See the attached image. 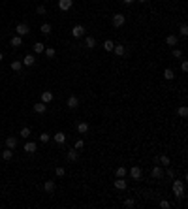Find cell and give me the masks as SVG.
Returning a JSON list of instances; mask_svg holds the SVG:
<instances>
[{
	"label": "cell",
	"mask_w": 188,
	"mask_h": 209,
	"mask_svg": "<svg viewBox=\"0 0 188 209\" xmlns=\"http://www.w3.org/2000/svg\"><path fill=\"white\" fill-rule=\"evenodd\" d=\"M160 205H162L164 209H168V207H171V205H169V201H166V200H162V201H160Z\"/></svg>",
	"instance_id": "38"
},
{
	"label": "cell",
	"mask_w": 188,
	"mask_h": 209,
	"mask_svg": "<svg viewBox=\"0 0 188 209\" xmlns=\"http://www.w3.org/2000/svg\"><path fill=\"white\" fill-rule=\"evenodd\" d=\"M115 189H119V190H124V189H126V181H124L122 177H119V179L115 181Z\"/></svg>",
	"instance_id": "13"
},
{
	"label": "cell",
	"mask_w": 188,
	"mask_h": 209,
	"mask_svg": "<svg viewBox=\"0 0 188 209\" xmlns=\"http://www.w3.org/2000/svg\"><path fill=\"white\" fill-rule=\"evenodd\" d=\"M40 139H41V143H47V141L51 139V136H49V134H45V132H43V134H40Z\"/></svg>",
	"instance_id": "33"
},
{
	"label": "cell",
	"mask_w": 188,
	"mask_h": 209,
	"mask_svg": "<svg viewBox=\"0 0 188 209\" xmlns=\"http://www.w3.org/2000/svg\"><path fill=\"white\" fill-rule=\"evenodd\" d=\"M151 175H152V179H160L162 177V168H160V166H154L152 171H151Z\"/></svg>",
	"instance_id": "12"
},
{
	"label": "cell",
	"mask_w": 188,
	"mask_h": 209,
	"mask_svg": "<svg viewBox=\"0 0 188 209\" xmlns=\"http://www.w3.org/2000/svg\"><path fill=\"white\" fill-rule=\"evenodd\" d=\"M66 104H68V108H70V109H75V108L79 106V98H77V96H73V94H72V96L68 98V102H66Z\"/></svg>",
	"instance_id": "6"
},
{
	"label": "cell",
	"mask_w": 188,
	"mask_h": 209,
	"mask_svg": "<svg viewBox=\"0 0 188 209\" xmlns=\"http://www.w3.org/2000/svg\"><path fill=\"white\" fill-rule=\"evenodd\" d=\"M83 145H85L83 139H79V141H75V149H83Z\"/></svg>",
	"instance_id": "39"
},
{
	"label": "cell",
	"mask_w": 188,
	"mask_h": 209,
	"mask_svg": "<svg viewBox=\"0 0 188 209\" xmlns=\"http://www.w3.org/2000/svg\"><path fill=\"white\" fill-rule=\"evenodd\" d=\"M137 2H141V4H143V2H147V0H137Z\"/></svg>",
	"instance_id": "45"
},
{
	"label": "cell",
	"mask_w": 188,
	"mask_h": 209,
	"mask_svg": "<svg viewBox=\"0 0 188 209\" xmlns=\"http://www.w3.org/2000/svg\"><path fill=\"white\" fill-rule=\"evenodd\" d=\"M0 155H2L4 160H11V156H13V149H6V151L0 153Z\"/></svg>",
	"instance_id": "20"
},
{
	"label": "cell",
	"mask_w": 188,
	"mask_h": 209,
	"mask_svg": "<svg viewBox=\"0 0 188 209\" xmlns=\"http://www.w3.org/2000/svg\"><path fill=\"white\" fill-rule=\"evenodd\" d=\"M2 59H4V55H2V53H0V60H2Z\"/></svg>",
	"instance_id": "46"
},
{
	"label": "cell",
	"mask_w": 188,
	"mask_h": 209,
	"mask_svg": "<svg viewBox=\"0 0 188 209\" xmlns=\"http://www.w3.org/2000/svg\"><path fill=\"white\" fill-rule=\"evenodd\" d=\"M41 32H43V34H49L51 32V25L49 23H43V25H41V29H40Z\"/></svg>",
	"instance_id": "30"
},
{
	"label": "cell",
	"mask_w": 188,
	"mask_h": 209,
	"mask_svg": "<svg viewBox=\"0 0 188 209\" xmlns=\"http://www.w3.org/2000/svg\"><path fill=\"white\" fill-rule=\"evenodd\" d=\"M124 21H126V17H124L122 13H115L113 19H111V23H113L115 29H119V26H122V25H124Z\"/></svg>",
	"instance_id": "2"
},
{
	"label": "cell",
	"mask_w": 188,
	"mask_h": 209,
	"mask_svg": "<svg viewBox=\"0 0 188 209\" xmlns=\"http://www.w3.org/2000/svg\"><path fill=\"white\" fill-rule=\"evenodd\" d=\"M36 149H38V145L34 143V141L25 143V151H26V153H30V155H32V153H36Z\"/></svg>",
	"instance_id": "9"
},
{
	"label": "cell",
	"mask_w": 188,
	"mask_h": 209,
	"mask_svg": "<svg viewBox=\"0 0 188 209\" xmlns=\"http://www.w3.org/2000/svg\"><path fill=\"white\" fill-rule=\"evenodd\" d=\"M173 57H175V59H181V57H183V51H181V49H173Z\"/></svg>",
	"instance_id": "37"
},
{
	"label": "cell",
	"mask_w": 188,
	"mask_h": 209,
	"mask_svg": "<svg viewBox=\"0 0 188 209\" xmlns=\"http://www.w3.org/2000/svg\"><path fill=\"white\" fill-rule=\"evenodd\" d=\"M156 160H158V162H160V164H164V166H169V158H168V156H166V155H162V156H158Z\"/></svg>",
	"instance_id": "27"
},
{
	"label": "cell",
	"mask_w": 188,
	"mask_h": 209,
	"mask_svg": "<svg viewBox=\"0 0 188 209\" xmlns=\"http://www.w3.org/2000/svg\"><path fill=\"white\" fill-rule=\"evenodd\" d=\"M21 44H23V40H21V36H13V38H11V47H19Z\"/></svg>",
	"instance_id": "24"
},
{
	"label": "cell",
	"mask_w": 188,
	"mask_h": 209,
	"mask_svg": "<svg viewBox=\"0 0 188 209\" xmlns=\"http://www.w3.org/2000/svg\"><path fill=\"white\" fill-rule=\"evenodd\" d=\"M15 32H17V36H26V34L30 32V29H28V25H25V23H19L17 26H15Z\"/></svg>",
	"instance_id": "3"
},
{
	"label": "cell",
	"mask_w": 188,
	"mask_h": 209,
	"mask_svg": "<svg viewBox=\"0 0 188 209\" xmlns=\"http://www.w3.org/2000/svg\"><path fill=\"white\" fill-rule=\"evenodd\" d=\"M21 136H23V138H28V136H30V128H28V126L21 128Z\"/></svg>",
	"instance_id": "31"
},
{
	"label": "cell",
	"mask_w": 188,
	"mask_h": 209,
	"mask_svg": "<svg viewBox=\"0 0 188 209\" xmlns=\"http://www.w3.org/2000/svg\"><path fill=\"white\" fill-rule=\"evenodd\" d=\"M43 190L51 194V192L55 190V181H45V185H43Z\"/></svg>",
	"instance_id": "17"
},
{
	"label": "cell",
	"mask_w": 188,
	"mask_h": 209,
	"mask_svg": "<svg viewBox=\"0 0 188 209\" xmlns=\"http://www.w3.org/2000/svg\"><path fill=\"white\" fill-rule=\"evenodd\" d=\"M64 175V168H57V177H62Z\"/></svg>",
	"instance_id": "40"
},
{
	"label": "cell",
	"mask_w": 188,
	"mask_h": 209,
	"mask_svg": "<svg viewBox=\"0 0 188 209\" xmlns=\"http://www.w3.org/2000/svg\"><path fill=\"white\" fill-rule=\"evenodd\" d=\"M179 115H181V117H186V115H188V108H184V106L179 108Z\"/></svg>",
	"instance_id": "35"
},
{
	"label": "cell",
	"mask_w": 188,
	"mask_h": 209,
	"mask_svg": "<svg viewBox=\"0 0 188 209\" xmlns=\"http://www.w3.org/2000/svg\"><path fill=\"white\" fill-rule=\"evenodd\" d=\"M53 138H55V141H57V143H64L66 141V134H64V132H57Z\"/></svg>",
	"instance_id": "14"
},
{
	"label": "cell",
	"mask_w": 188,
	"mask_h": 209,
	"mask_svg": "<svg viewBox=\"0 0 188 209\" xmlns=\"http://www.w3.org/2000/svg\"><path fill=\"white\" fill-rule=\"evenodd\" d=\"M51 100H53V92H51V90H43V92H41V102L49 104Z\"/></svg>",
	"instance_id": "7"
},
{
	"label": "cell",
	"mask_w": 188,
	"mask_h": 209,
	"mask_svg": "<svg viewBox=\"0 0 188 209\" xmlns=\"http://www.w3.org/2000/svg\"><path fill=\"white\" fill-rule=\"evenodd\" d=\"M32 47H34V53H38V55L45 51V45H43V44H41V41H36V44H34Z\"/></svg>",
	"instance_id": "15"
},
{
	"label": "cell",
	"mask_w": 188,
	"mask_h": 209,
	"mask_svg": "<svg viewBox=\"0 0 188 209\" xmlns=\"http://www.w3.org/2000/svg\"><path fill=\"white\" fill-rule=\"evenodd\" d=\"M173 192H175V196L177 198H184V185H183V181H173Z\"/></svg>",
	"instance_id": "1"
},
{
	"label": "cell",
	"mask_w": 188,
	"mask_h": 209,
	"mask_svg": "<svg viewBox=\"0 0 188 209\" xmlns=\"http://www.w3.org/2000/svg\"><path fill=\"white\" fill-rule=\"evenodd\" d=\"M122 2H124V4H132V2H134V0H122Z\"/></svg>",
	"instance_id": "44"
},
{
	"label": "cell",
	"mask_w": 188,
	"mask_h": 209,
	"mask_svg": "<svg viewBox=\"0 0 188 209\" xmlns=\"http://www.w3.org/2000/svg\"><path fill=\"white\" fill-rule=\"evenodd\" d=\"M113 51H115V55H117V57H122V55H124V45L117 44V45L113 47Z\"/></svg>",
	"instance_id": "18"
},
{
	"label": "cell",
	"mask_w": 188,
	"mask_h": 209,
	"mask_svg": "<svg viewBox=\"0 0 188 209\" xmlns=\"http://www.w3.org/2000/svg\"><path fill=\"white\" fill-rule=\"evenodd\" d=\"M130 175H132V179H141L143 171H141V168H139V166H132V170H130Z\"/></svg>",
	"instance_id": "5"
},
{
	"label": "cell",
	"mask_w": 188,
	"mask_h": 209,
	"mask_svg": "<svg viewBox=\"0 0 188 209\" xmlns=\"http://www.w3.org/2000/svg\"><path fill=\"white\" fill-rule=\"evenodd\" d=\"M126 173H128V171H126V168H122V166H121V168H117L115 175H117V177H124V175H126Z\"/></svg>",
	"instance_id": "26"
},
{
	"label": "cell",
	"mask_w": 188,
	"mask_h": 209,
	"mask_svg": "<svg viewBox=\"0 0 188 209\" xmlns=\"http://www.w3.org/2000/svg\"><path fill=\"white\" fill-rule=\"evenodd\" d=\"M179 32H181V36H188V26H186V25H181Z\"/></svg>",
	"instance_id": "32"
},
{
	"label": "cell",
	"mask_w": 188,
	"mask_h": 209,
	"mask_svg": "<svg viewBox=\"0 0 188 209\" xmlns=\"http://www.w3.org/2000/svg\"><path fill=\"white\" fill-rule=\"evenodd\" d=\"M181 68H183V72H188V62L183 60V64H181Z\"/></svg>",
	"instance_id": "41"
},
{
	"label": "cell",
	"mask_w": 188,
	"mask_h": 209,
	"mask_svg": "<svg viewBox=\"0 0 188 209\" xmlns=\"http://www.w3.org/2000/svg\"><path fill=\"white\" fill-rule=\"evenodd\" d=\"M77 132H79V134H87V132H88V124L87 123H79L77 124Z\"/></svg>",
	"instance_id": "19"
},
{
	"label": "cell",
	"mask_w": 188,
	"mask_h": 209,
	"mask_svg": "<svg viewBox=\"0 0 188 209\" xmlns=\"http://www.w3.org/2000/svg\"><path fill=\"white\" fill-rule=\"evenodd\" d=\"M43 53H45V55H47V57H49V59H53V57H55V53H57V51H55L53 47H49V49H45Z\"/></svg>",
	"instance_id": "34"
},
{
	"label": "cell",
	"mask_w": 188,
	"mask_h": 209,
	"mask_svg": "<svg viewBox=\"0 0 188 209\" xmlns=\"http://www.w3.org/2000/svg\"><path fill=\"white\" fill-rule=\"evenodd\" d=\"M38 13H40V15H43V13H45V8H43V6H38V10H36Z\"/></svg>",
	"instance_id": "42"
},
{
	"label": "cell",
	"mask_w": 188,
	"mask_h": 209,
	"mask_svg": "<svg viewBox=\"0 0 188 209\" xmlns=\"http://www.w3.org/2000/svg\"><path fill=\"white\" fill-rule=\"evenodd\" d=\"M21 68H23V62H21V60H13L11 62V70H13V72H19Z\"/></svg>",
	"instance_id": "22"
},
{
	"label": "cell",
	"mask_w": 188,
	"mask_h": 209,
	"mask_svg": "<svg viewBox=\"0 0 188 209\" xmlns=\"http://www.w3.org/2000/svg\"><path fill=\"white\" fill-rule=\"evenodd\" d=\"M164 77L168 79V81H171L173 77H175V74H173V70H171V68H166V70H164Z\"/></svg>",
	"instance_id": "21"
},
{
	"label": "cell",
	"mask_w": 188,
	"mask_h": 209,
	"mask_svg": "<svg viewBox=\"0 0 188 209\" xmlns=\"http://www.w3.org/2000/svg\"><path fill=\"white\" fill-rule=\"evenodd\" d=\"M72 36H73V38L85 36V26H83V25H75L73 29H72Z\"/></svg>",
	"instance_id": "4"
},
{
	"label": "cell",
	"mask_w": 188,
	"mask_h": 209,
	"mask_svg": "<svg viewBox=\"0 0 188 209\" xmlns=\"http://www.w3.org/2000/svg\"><path fill=\"white\" fill-rule=\"evenodd\" d=\"M113 47H115V44H113L111 40H106V41H103V49H106V51H113Z\"/></svg>",
	"instance_id": "25"
},
{
	"label": "cell",
	"mask_w": 188,
	"mask_h": 209,
	"mask_svg": "<svg viewBox=\"0 0 188 209\" xmlns=\"http://www.w3.org/2000/svg\"><path fill=\"white\" fill-rule=\"evenodd\" d=\"M166 44H168V45H177V36H173V34H171V36H168V38H166Z\"/></svg>",
	"instance_id": "23"
},
{
	"label": "cell",
	"mask_w": 188,
	"mask_h": 209,
	"mask_svg": "<svg viewBox=\"0 0 188 209\" xmlns=\"http://www.w3.org/2000/svg\"><path fill=\"white\" fill-rule=\"evenodd\" d=\"M6 147H8V149H15V147H17V139L13 138V136L6 138Z\"/></svg>",
	"instance_id": "8"
},
{
	"label": "cell",
	"mask_w": 188,
	"mask_h": 209,
	"mask_svg": "<svg viewBox=\"0 0 188 209\" xmlns=\"http://www.w3.org/2000/svg\"><path fill=\"white\" fill-rule=\"evenodd\" d=\"M94 45H96V40L92 36H87V47H88V49H92Z\"/></svg>",
	"instance_id": "28"
},
{
	"label": "cell",
	"mask_w": 188,
	"mask_h": 209,
	"mask_svg": "<svg viewBox=\"0 0 188 209\" xmlns=\"http://www.w3.org/2000/svg\"><path fill=\"white\" fill-rule=\"evenodd\" d=\"M134 204H136V201H134V200H130V198H128V200H124V207H134Z\"/></svg>",
	"instance_id": "36"
},
{
	"label": "cell",
	"mask_w": 188,
	"mask_h": 209,
	"mask_svg": "<svg viewBox=\"0 0 188 209\" xmlns=\"http://www.w3.org/2000/svg\"><path fill=\"white\" fill-rule=\"evenodd\" d=\"M168 175H169V177H175V171H173L171 168H168Z\"/></svg>",
	"instance_id": "43"
},
{
	"label": "cell",
	"mask_w": 188,
	"mask_h": 209,
	"mask_svg": "<svg viewBox=\"0 0 188 209\" xmlns=\"http://www.w3.org/2000/svg\"><path fill=\"white\" fill-rule=\"evenodd\" d=\"M34 62H36V59H34V55H26V57L23 59V64H25V66H32Z\"/></svg>",
	"instance_id": "16"
},
{
	"label": "cell",
	"mask_w": 188,
	"mask_h": 209,
	"mask_svg": "<svg viewBox=\"0 0 188 209\" xmlns=\"http://www.w3.org/2000/svg\"><path fill=\"white\" fill-rule=\"evenodd\" d=\"M0 153H2V147H0Z\"/></svg>",
	"instance_id": "47"
},
{
	"label": "cell",
	"mask_w": 188,
	"mask_h": 209,
	"mask_svg": "<svg viewBox=\"0 0 188 209\" xmlns=\"http://www.w3.org/2000/svg\"><path fill=\"white\" fill-rule=\"evenodd\" d=\"M68 160L70 162H75V160H77V151H70L68 153Z\"/></svg>",
	"instance_id": "29"
},
{
	"label": "cell",
	"mask_w": 188,
	"mask_h": 209,
	"mask_svg": "<svg viewBox=\"0 0 188 209\" xmlns=\"http://www.w3.org/2000/svg\"><path fill=\"white\" fill-rule=\"evenodd\" d=\"M58 8H60L62 11L70 10V8H72V0H60V2H58Z\"/></svg>",
	"instance_id": "10"
},
{
	"label": "cell",
	"mask_w": 188,
	"mask_h": 209,
	"mask_svg": "<svg viewBox=\"0 0 188 209\" xmlns=\"http://www.w3.org/2000/svg\"><path fill=\"white\" fill-rule=\"evenodd\" d=\"M45 109H47V106L43 102H38V104H34V111L36 113H45Z\"/></svg>",
	"instance_id": "11"
}]
</instances>
